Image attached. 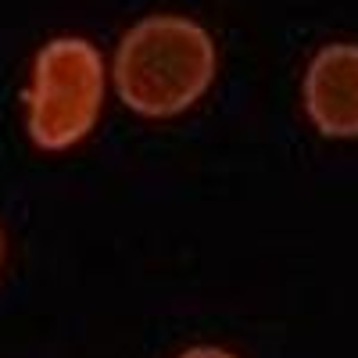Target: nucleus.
I'll use <instances>...</instances> for the list:
<instances>
[{
	"label": "nucleus",
	"instance_id": "1",
	"mask_svg": "<svg viewBox=\"0 0 358 358\" xmlns=\"http://www.w3.org/2000/svg\"><path fill=\"white\" fill-rule=\"evenodd\" d=\"M215 43L190 18L155 15L136 22L115 50V90L147 118L187 111L212 86Z\"/></svg>",
	"mask_w": 358,
	"mask_h": 358
},
{
	"label": "nucleus",
	"instance_id": "2",
	"mask_svg": "<svg viewBox=\"0 0 358 358\" xmlns=\"http://www.w3.org/2000/svg\"><path fill=\"white\" fill-rule=\"evenodd\" d=\"M104 101V62L83 36H57L40 47L25 94L29 140L40 151H69L90 136Z\"/></svg>",
	"mask_w": 358,
	"mask_h": 358
},
{
	"label": "nucleus",
	"instance_id": "3",
	"mask_svg": "<svg viewBox=\"0 0 358 358\" xmlns=\"http://www.w3.org/2000/svg\"><path fill=\"white\" fill-rule=\"evenodd\" d=\"M305 111L322 136H358V43H330L312 57Z\"/></svg>",
	"mask_w": 358,
	"mask_h": 358
},
{
	"label": "nucleus",
	"instance_id": "4",
	"mask_svg": "<svg viewBox=\"0 0 358 358\" xmlns=\"http://www.w3.org/2000/svg\"><path fill=\"white\" fill-rule=\"evenodd\" d=\"M179 358H236L233 351H222V348H190V351H183Z\"/></svg>",
	"mask_w": 358,
	"mask_h": 358
},
{
	"label": "nucleus",
	"instance_id": "5",
	"mask_svg": "<svg viewBox=\"0 0 358 358\" xmlns=\"http://www.w3.org/2000/svg\"><path fill=\"white\" fill-rule=\"evenodd\" d=\"M0 262H4V233H0Z\"/></svg>",
	"mask_w": 358,
	"mask_h": 358
}]
</instances>
